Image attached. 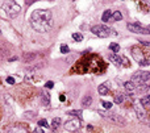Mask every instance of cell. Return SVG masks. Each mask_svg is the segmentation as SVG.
Returning a JSON list of instances; mask_svg holds the SVG:
<instances>
[{
  "label": "cell",
  "instance_id": "cell-20",
  "mask_svg": "<svg viewBox=\"0 0 150 133\" xmlns=\"http://www.w3.org/2000/svg\"><path fill=\"white\" fill-rule=\"evenodd\" d=\"M24 119H27V120H33L34 117H36V113L34 112H32V111H27V112H24Z\"/></svg>",
  "mask_w": 150,
  "mask_h": 133
},
{
  "label": "cell",
  "instance_id": "cell-5",
  "mask_svg": "<svg viewBox=\"0 0 150 133\" xmlns=\"http://www.w3.org/2000/svg\"><path fill=\"white\" fill-rule=\"evenodd\" d=\"M130 80H133L136 84L141 86L143 84V83H146L150 80V71H138L136 72V74H133V76H132V79Z\"/></svg>",
  "mask_w": 150,
  "mask_h": 133
},
{
  "label": "cell",
  "instance_id": "cell-3",
  "mask_svg": "<svg viewBox=\"0 0 150 133\" xmlns=\"http://www.w3.org/2000/svg\"><path fill=\"white\" fill-rule=\"evenodd\" d=\"M3 9L8 17H16L20 13L21 7L15 1H5V3H3Z\"/></svg>",
  "mask_w": 150,
  "mask_h": 133
},
{
  "label": "cell",
  "instance_id": "cell-12",
  "mask_svg": "<svg viewBox=\"0 0 150 133\" xmlns=\"http://www.w3.org/2000/svg\"><path fill=\"white\" fill-rule=\"evenodd\" d=\"M124 87H125L126 91H134V90H137L138 84H136L133 80H128V82L124 83Z\"/></svg>",
  "mask_w": 150,
  "mask_h": 133
},
{
  "label": "cell",
  "instance_id": "cell-22",
  "mask_svg": "<svg viewBox=\"0 0 150 133\" xmlns=\"http://www.w3.org/2000/svg\"><path fill=\"white\" fill-rule=\"evenodd\" d=\"M109 49L113 51V53H119V50H120V46H119V44H116V42H112V44L109 45Z\"/></svg>",
  "mask_w": 150,
  "mask_h": 133
},
{
  "label": "cell",
  "instance_id": "cell-29",
  "mask_svg": "<svg viewBox=\"0 0 150 133\" xmlns=\"http://www.w3.org/2000/svg\"><path fill=\"white\" fill-rule=\"evenodd\" d=\"M33 133H45V132H44V129H42L41 126H37V128H34Z\"/></svg>",
  "mask_w": 150,
  "mask_h": 133
},
{
  "label": "cell",
  "instance_id": "cell-14",
  "mask_svg": "<svg viewBox=\"0 0 150 133\" xmlns=\"http://www.w3.org/2000/svg\"><path fill=\"white\" fill-rule=\"evenodd\" d=\"M62 120L59 119V117H55V119H53V121H51V129L53 130H57L58 129V126L61 125Z\"/></svg>",
  "mask_w": 150,
  "mask_h": 133
},
{
  "label": "cell",
  "instance_id": "cell-19",
  "mask_svg": "<svg viewBox=\"0 0 150 133\" xmlns=\"http://www.w3.org/2000/svg\"><path fill=\"white\" fill-rule=\"evenodd\" d=\"M98 91H99L100 95H106V94H108V86L107 84H100L99 88H98Z\"/></svg>",
  "mask_w": 150,
  "mask_h": 133
},
{
  "label": "cell",
  "instance_id": "cell-18",
  "mask_svg": "<svg viewBox=\"0 0 150 133\" xmlns=\"http://www.w3.org/2000/svg\"><path fill=\"white\" fill-rule=\"evenodd\" d=\"M140 104L141 106H150V95H146L140 99Z\"/></svg>",
  "mask_w": 150,
  "mask_h": 133
},
{
  "label": "cell",
  "instance_id": "cell-9",
  "mask_svg": "<svg viewBox=\"0 0 150 133\" xmlns=\"http://www.w3.org/2000/svg\"><path fill=\"white\" fill-rule=\"evenodd\" d=\"M134 111H136V115H137V117H138V120H141V121H143V123H146L147 121L146 112L143 111L142 106H140V104H134Z\"/></svg>",
  "mask_w": 150,
  "mask_h": 133
},
{
  "label": "cell",
  "instance_id": "cell-4",
  "mask_svg": "<svg viewBox=\"0 0 150 133\" xmlns=\"http://www.w3.org/2000/svg\"><path fill=\"white\" fill-rule=\"evenodd\" d=\"M99 113L100 115H103L108 121L116 124V125H120V126H125L126 125L125 119H124L123 116L117 115V113H113V112H99Z\"/></svg>",
  "mask_w": 150,
  "mask_h": 133
},
{
  "label": "cell",
  "instance_id": "cell-7",
  "mask_svg": "<svg viewBox=\"0 0 150 133\" xmlns=\"http://www.w3.org/2000/svg\"><path fill=\"white\" fill-rule=\"evenodd\" d=\"M126 28L129 29L130 32H133V33H137V34H150L149 29H146V28L141 27L140 24H128L126 25Z\"/></svg>",
  "mask_w": 150,
  "mask_h": 133
},
{
  "label": "cell",
  "instance_id": "cell-15",
  "mask_svg": "<svg viewBox=\"0 0 150 133\" xmlns=\"http://www.w3.org/2000/svg\"><path fill=\"white\" fill-rule=\"evenodd\" d=\"M37 57V54L36 53H29V54H25L24 57H23V59H24V62H27V63H29V62H32L34 58Z\"/></svg>",
  "mask_w": 150,
  "mask_h": 133
},
{
  "label": "cell",
  "instance_id": "cell-16",
  "mask_svg": "<svg viewBox=\"0 0 150 133\" xmlns=\"http://www.w3.org/2000/svg\"><path fill=\"white\" fill-rule=\"evenodd\" d=\"M44 63H38V65H33V66H28V67H25V70L27 71H36V70H40V68H42L44 67Z\"/></svg>",
  "mask_w": 150,
  "mask_h": 133
},
{
  "label": "cell",
  "instance_id": "cell-32",
  "mask_svg": "<svg viewBox=\"0 0 150 133\" xmlns=\"http://www.w3.org/2000/svg\"><path fill=\"white\" fill-rule=\"evenodd\" d=\"M46 87H48V88H53V86H54V83L51 82V80H49V82H46Z\"/></svg>",
  "mask_w": 150,
  "mask_h": 133
},
{
  "label": "cell",
  "instance_id": "cell-26",
  "mask_svg": "<svg viewBox=\"0 0 150 133\" xmlns=\"http://www.w3.org/2000/svg\"><path fill=\"white\" fill-rule=\"evenodd\" d=\"M68 51H70V49H68L67 45H62V46H61V53H63V54H67Z\"/></svg>",
  "mask_w": 150,
  "mask_h": 133
},
{
  "label": "cell",
  "instance_id": "cell-25",
  "mask_svg": "<svg viewBox=\"0 0 150 133\" xmlns=\"http://www.w3.org/2000/svg\"><path fill=\"white\" fill-rule=\"evenodd\" d=\"M124 102V96L121 95V94H119V95L115 96V103H117V104H120V103Z\"/></svg>",
  "mask_w": 150,
  "mask_h": 133
},
{
  "label": "cell",
  "instance_id": "cell-33",
  "mask_svg": "<svg viewBox=\"0 0 150 133\" xmlns=\"http://www.w3.org/2000/svg\"><path fill=\"white\" fill-rule=\"evenodd\" d=\"M141 42H142V45H146V46L150 45V42H147V41H141Z\"/></svg>",
  "mask_w": 150,
  "mask_h": 133
},
{
  "label": "cell",
  "instance_id": "cell-1",
  "mask_svg": "<svg viewBox=\"0 0 150 133\" xmlns=\"http://www.w3.org/2000/svg\"><path fill=\"white\" fill-rule=\"evenodd\" d=\"M31 25L34 31L40 33H46L53 28V15L49 9H36L32 12L31 16Z\"/></svg>",
  "mask_w": 150,
  "mask_h": 133
},
{
  "label": "cell",
  "instance_id": "cell-11",
  "mask_svg": "<svg viewBox=\"0 0 150 133\" xmlns=\"http://www.w3.org/2000/svg\"><path fill=\"white\" fill-rule=\"evenodd\" d=\"M8 133H28V132L24 126L15 125V126H11L9 129H8Z\"/></svg>",
  "mask_w": 150,
  "mask_h": 133
},
{
  "label": "cell",
  "instance_id": "cell-24",
  "mask_svg": "<svg viewBox=\"0 0 150 133\" xmlns=\"http://www.w3.org/2000/svg\"><path fill=\"white\" fill-rule=\"evenodd\" d=\"M72 38H74L75 41H78V42H80L83 40V36L80 33H74L72 34Z\"/></svg>",
  "mask_w": 150,
  "mask_h": 133
},
{
  "label": "cell",
  "instance_id": "cell-6",
  "mask_svg": "<svg viewBox=\"0 0 150 133\" xmlns=\"http://www.w3.org/2000/svg\"><path fill=\"white\" fill-rule=\"evenodd\" d=\"M132 55H133V58L136 59L140 65H142V66L149 65V61H147V58L145 57L143 51L140 50L138 48H132Z\"/></svg>",
  "mask_w": 150,
  "mask_h": 133
},
{
  "label": "cell",
  "instance_id": "cell-35",
  "mask_svg": "<svg viewBox=\"0 0 150 133\" xmlns=\"http://www.w3.org/2000/svg\"><path fill=\"white\" fill-rule=\"evenodd\" d=\"M149 32H150V27H149Z\"/></svg>",
  "mask_w": 150,
  "mask_h": 133
},
{
  "label": "cell",
  "instance_id": "cell-21",
  "mask_svg": "<svg viewBox=\"0 0 150 133\" xmlns=\"http://www.w3.org/2000/svg\"><path fill=\"white\" fill-rule=\"evenodd\" d=\"M121 19H123V15H121L120 11H116V12H113L112 13V20L113 21H120Z\"/></svg>",
  "mask_w": 150,
  "mask_h": 133
},
{
  "label": "cell",
  "instance_id": "cell-30",
  "mask_svg": "<svg viewBox=\"0 0 150 133\" xmlns=\"http://www.w3.org/2000/svg\"><path fill=\"white\" fill-rule=\"evenodd\" d=\"M68 115H78V116H80V115H82V111H70Z\"/></svg>",
  "mask_w": 150,
  "mask_h": 133
},
{
  "label": "cell",
  "instance_id": "cell-2",
  "mask_svg": "<svg viewBox=\"0 0 150 133\" xmlns=\"http://www.w3.org/2000/svg\"><path fill=\"white\" fill-rule=\"evenodd\" d=\"M91 32L95 36L98 37H102V38H107V37H111V36H117V33L113 29L106 27V25H94L91 28Z\"/></svg>",
  "mask_w": 150,
  "mask_h": 133
},
{
  "label": "cell",
  "instance_id": "cell-27",
  "mask_svg": "<svg viewBox=\"0 0 150 133\" xmlns=\"http://www.w3.org/2000/svg\"><path fill=\"white\" fill-rule=\"evenodd\" d=\"M38 126H41V128H42V126H45V128H48V121H46V120H44V119H42V120H40V121H38Z\"/></svg>",
  "mask_w": 150,
  "mask_h": 133
},
{
  "label": "cell",
  "instance_id": "cell-31",
  "mask_svg": "<svg viewBox=\"0 0 150 133\" xmlns=\"http://www.w3.org/2000/svg\"><path fill=\"white\" fill-rule=\"evenodd\" d=\"M15 82H16V80H15V78H12V76H8L7 78V83H9V84H15Z\"/></svg>",
  "mask_w": 150,
  "mask_h": 133
},
{
  "label": "cell",
  "instance_id": "cell-13",
  "mask_svg": "<svg viewBox=\"0 0 150 133\" xmlns=\"http://www.w3.org/2000/svg\"><path fill=\"white\" fill-rule=\"evenodd\" d=\"M111 17H112V11H111V9H107V11H104V13H103L102 20L104 21V23H108V21L111 20Z\"/></svg>",
  "mask_w": 150,
  "mask_h": 133
},
{
  "label": "cell",
  "instance_id": "cell-34",
  "mask_svg": "<svg viewBox=\"0 0 150 133\" xmlns=\"http://www.w3.org/2000/svg\"><path fill=\"white\" fill-rule=\"evenodd\" d=\"M59 100H61V102H63V100H65V96L61 95V96H59Z\"/></svg>",
  "mask_w": 150,
  "mask_h": 133
},
{
  "label": "cell",
  "instance_id": "cell-10",
  "mask_svg": "<svg viewBox=\"0 0 150 133\" xmlns=\"http://www.w3.org/2000/svg\"><path fill=\"white\" fill-rule=\"evenodd\" d=\"M108 59L112 62V63H115L116 66H120L121 62H123V58H121L119 54H116V53H111V54L108 55Z\"/></svg>",
  "mask_w": 150,
  "mask_h": 133
},
{
  "label": "cell",
  "instance_id": "cell-8",
  "mask_svg": "<svg viewBox=\"0 0 150 133\" xmlns=\"http://www.w3.org/2000/svg\"><path fill=\"white\" fill-rule=\"evenodd\" d=\"M79 126H80V123H79V120L72 119V120H68V121H66L65 129L68 130V132H75V130L78 129Z\"/></svg>",
  "mask_w": 150,
  "mask_h": 133
},
{
  "label": "cell",
  "instance_id": "cell-17",
  "mask_svg": "<svg viewBox=\"0 0 150 133\" xmlns=\"http://www.w3.org/2000/svg\"><path fill=\"white\" fill-rule=\"evenodd\" d=\"M92 104V98L91 96H84L82 100V106L83 107H90Z\"/></svg>",
  "mask_w": 150,
  "mask_h": 133
},
{
  "label": "cell",
  "instance_id": "cell-28",
  "mask_svg": "<svg viewBox=\"0 0 150 133\" xmlns=\"http://www.w3.org/2000/svg\"><path fill=\"white\" fill-rule=\"evenodd\" d=\"M102 104L106 109H109L111 107H112V103H109V102H102Z\"/></svg>",
  "mask_w": 150,
  "mask_h": 133
},
{
  "label": "cell",
  "instance_id": "cell-23",
  "mask_svg": "<svg viewBox=\"0 0 150 133\" xmlns=\"http://www.w3.org/2000/svg\"><path fill=\"white\" fill-rule=\"evenodd\" d=\"M41 99H42V103H44L45 106H49V104H50V99H49V94H42Z\"/></svg>",
  "mask_w": 150,
  "mask_h": 133
}]
</instances>
